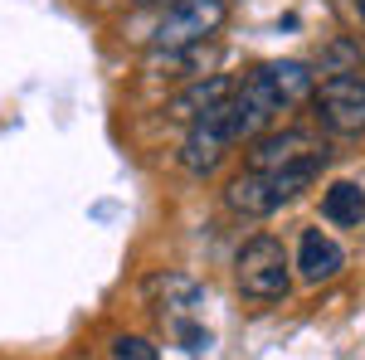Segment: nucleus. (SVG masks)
I'll use <instances>...</instances> for the list:
<instances>
[{
    "label": "nucleus",
    "instance_id": "f257e3e1",
    "mask_svg": "<svg viewBox=\"0 0 365 360\" xmlns=\"http://www.w3.org/2000/svg\"><path fill=\"white\" fill-rule=\"evenodd\" d=\"M327 166H331V151L307 156V161H292V166H282V170H249L244 166L225 185V205L234 215H244V220H268V215H278L282 205H292L302 190H312Z\"/></svg>",
    "mask_w": 365,
    "mask_h": 360
},
{
    "label": "nucleus",
    "instance_id": "f03ea898",
    "mask_svg": "<svg viewBox=\"0 0 365 360\" xmlns=\"http://www.w3.org/2000/svg\"><path fill=\"white\" fill-rule=\"evenodd\" d=\"M234 282L249 302H282L292 292V253L273 234H253L234 258Z\"/></svg>",
    "mask_w": 365,
    "mask_h": 360
},
{
    "label": "nucleus",
    "instance_id": "7ed1b4c3",
    "mask_svg": "<svg viewBox=\"0 0 365 360\" xmlns=\"http://www.w3.org/2000/svg\"><path fill=\"white\" fill-rule=\"evenodd\" d=\"M229 20L225 0H170L166 15L151 29V49L156 54H185V49H200L210 44Z\"/></svg>",
    "mask_w": 365,
    "mask_h": 360
},
{
    "label": "nucleus",
    "instance_id": "20e7f679",
    "mask_svg": "<svg viewBox=\"0 0 365 360\" xmlns=\"http://www.w3.org/2000/svg\"><path fill=\"white\" fill-rule=\"evenodd\" d=\"M312 117L331 137H365V78L361 68L327 73L312 93Z\"/></svg>",
    "mask_w": 365,
    "mask_h": 360
},
{
    "label": "nucleus",
    "instance_id": "39448f33",
    "mask_svg": "<svg viewBox=\"0 0 365 360\" xmlns=\"http://www.w3.org/2000/svg\"><path fill=\"white\" fill-rule=\"evenodd\" d=\"M229 146H239V137H234L229 103H220L215 112H205V117H195V122H190L185 146H180V166L190 170V175H210V170L225 161Z\"/></svg>",
    "mask_w": 365,
    "mask_h": 360
},
{
    "label": "nucleus",
    "instance_id": "423d86ee",
    "mask_svg": "<svg viewBox=\"0 0 365 360\" xmlns=\"http://www.w3.org/2000/svg\"><path fill=\"white\" fill-rule=\"evenodd\" d=\"M327 151V141L302 132V127H268L263 137L249 141V156H244V166L249 170H282L292 166V161H307V156H322Z\"/></svg>",
    "mask_w": 365,
    "mask_h": 360
},
{
    "label": "nucleus",
    "instance_id": "0eeeda50",
    "mask_svg": "<svg viewBox=\"0 0 365 360\" xmlns=\"http://www.w3.org/2000/svg\"><path fill=\"white\" fill-rule=\"evenodd\" d=\"M292 268L302 282H331V277L346 268V253L331 234H322V229H302V239H297V258H292Z\"/></svg>",
    "mask_w": 365,
    "mask_h": 360
},
{
    "label": "nucleus",
    "instance_id": "6e6552de",
    "mask_svg": "<svg viewBox=\"0 0 365 360\" xmlns=\"http://www.w3.org/2000/svg\"><path fill=\"white\" fill-rule=\"evenodd\" d=\"M146 297L156 302V312L166 317L170 326H180L200 302H205V292H200V282H190L185 273H156L146 282Z\"/></svg>",
    "mask_w": 365,
    "mask_h": 360
},
{
    "label": "nucleus",
    "instance_id": "1a4fd4ad",
    "mask_svg": "<svg viewBox=\"0 0 365 360\" xmlns=\"http://www.w3.org/2000/svg\"><path fill=\"white\" fill-rule=\"evenodd\" d=\"M234 88H239V83H234L229 73H210V78H200V83H190L185 93H175L166 112L175 117V122H185V127H190L195 117H205V112H215L220 103H229V98H234Z\"/></svg>",
    "mask_w": 365,
    "mask_h": 360
},
{
    "label": "nucleus",
    "instance_id": "9d476101",
    "mask_svg": "<svg viewBox=\"0 0 365 360\" xmlns=\"http://www.w3.org/2000/svg\"><path fill=\"white\" fill-rule=\"evenodd\" d=\"M322 220L336 224V229H356L365 220V190L351 180H336L331 190L322 195Z\"/></svg>",
    "mask_w": 365,
    "mask_h": 360
},
{
    "label": "nucleus",
    "instance_id": "9b49d317",
    "mask_svg": "<svg viewBox=\"0 0 365 360\" xmlns=\"http://www.w3.org/2000/svg\"><path fill=\"white\" fill-rule=\"evenodd\" d=\"M113 360H161L156 356V346L146 341V336H113Z\"/></svg>",
    "mask_w": 365,
    "mask_h": 360
},
{
    "label": "nucleus",
    "instance_id": "f8f14e48",
    "mask_svg": "<svg viewBox=\"0 0 365 360\" xmlns=\"http://www.w3.org/2000/svg\"><path fill=\"white\" fill-rule=\"evenodd\" d=\"M336 10L351 29H365V0H336Z\"/></svg>",
    "mask_w": 365,
    "mask_h": 360
}]
</instances>
